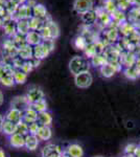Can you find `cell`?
I'll return each instance as SVG.
<instances>
[{
	"label": "cell",
	"instance_id": "cell-53",
	"mask_svg": "<svg viewBox=\"0 0 140 157\" xmlns=\"http://www.w3.org/2000/svg\"><path fill=\"white\" fill-rule=\"evenodd\" d=\"M123 157H135L134 155H130V154H124Z\"/></svg>",
	"mask_w": 140,
	"mask_h": 157
},
{
	"label": "cell",
	"instance_id": "cell-17",
	"mask_svg": "<svg viewBox=\"0 0 140 157\" xmlns=\"http://www.w3.org/2000/svg\"><path fill=\"white\" fill-rule=\"evenodd\" d=\"M38 116H39V113H38L32 106H29L28 108H26L23 111V121L25 123L28 124V125L32 123L38 121Z\"/></svg>",
	"mask_w": 140,
	"mask_h": 157
},
{
	"label": "cell",
	"instance_id": "cell-7",
	"mask_svg": "<svg viewBox=\"0 0 140 157\" xmlns=\"http://www.w3.org/2000/svg\"><path fill=\"white\" fill-rule=\"evenodd\" d=\"M63 151L61 148L53 144H48L42 149L41 156L42 157H62Z\"/></svg>",
	"mask_w": 140,
	"mask_h": 157
},
{
	"label": "cell",
	"instance_id": "cell-38",
	"mask_svg": "<svg viewBox=\"0 0 140 157\" xmlns=\"http://www.w3.org/2000/svg\"><path fill=\"white\" fill-rule=\"evenodd\" d=\"M19 134H22V135L26 136L27 134H29L28 132V124L25 123L24 121H21L17 124V132Z\"/></svg>",
	"mask_w": 140,
	"mask_h": 157
},
{
	"label": "cell",
	"instance_id": "cell-35",
	"mask_svg": "<svg viewBox=\"0 0 140 157\" xmlns=\"http://www.w3.org/2000/svg\"><path fill=\"white\" fill-rule=\"evenodd\" d=\"M30 106H32L38 113L47 111V109H48V104H47L46 98H42V100L38 101V102H36L35 104H32V105H30Z\"/></svg>",
	"mask_w": 140,
	"mask_h": 157
},
{
	"label": "cell",
	"instance_id": "cell-45",
	"mask_svg": "<svg viewBox=\"0 0 140 157\" xmlns=\"http://www.w3.org/2000/svg\"><path fill=\"white\" fill-rule=\"evenodd\" d=\"M43 43H44V45L50 50V52H52V50L55 49V40H44Z\"/></svg>",
	"mask_w": 140,
	"mask_h": 157
},
{
	"label": "cell",
	"instance_id": "cell-24",
	"mask_svg": "<svg viewBox=\"0 0 140 157\" xmlns=\"http://www.w3.org/2000/svg\"><path fill=\"white\" fill-rule=\"evenodd\" d=\"M46 22L47 21H45V20L36 18L34 16H32L30 19H28L30 30H36V32H40V30L46 25Z\"/></svg>",
	"mask_w": 140,
	"mask_h": 157
},
{
	"label": "cell",
	"instance_id": "cell-41",
	"mask_svg": "<svg viewBox=\"0 0 140 157\" xmlns=\"http://www.w3.org/2000/svg\"><path fill=\"white\" fill-rule=\"evenodd\" d=\"M23 63H24V60L21 59V58L17 56V57H15V58H13V59H12L11 64L13 65V67H14L15 69H21Z\"/></svg>",
	"mask_w": 140,
	"mask_h": 157
},
{
	"label": "cell",
	"instance_id": "cell-49",
	"mask_svg": "<svg viewBox=\"0 0 140 157\" xmlns=\"http://www.w3.org/2000/svg\"><path fill=\"white\" fill-rule=\"evenodd\" d=\"M134 156L135 157H140V145H138V147H137L136 151H135V153H134Z\"/></svg>",
	"mask_w": 140,
	"mask_h": 157
},
{
	"label": "cell",
	"instance_id": "cell-25",
	"mask_svg": "<svg viewBox=\"0 0 140 157\" xmlns=\"http://www.w3.org/2000/svg\"><path fill=\"white\" fill-rule=\"evenodd\" d=\"M37 136L40 140H44V141H47L51 138L52 136V131H51V128L48 127V126H41L37 133Z\"/></svg>",
	"mask_w": 140,
	"mask_h": 157
},
{
	"label": "cell",
	"instance_id": "cell-22",
	"mask_svg": "<svg viewBox=\"0 0 140 157\" xmlns=\"http://www.w3.org/2000/svg\"><path fill=\"white\" fill-rule=\"evenodd\" d=\"M38 123L40 124V126H48V127H50L52 124V114L48 110L39 113Z\"/></svg>",
	"mask_w": 140,
	"mask_h": 157
},
{
	"label": "cell",
	"instance_id": "cell-52",
	"mask_svg": "<svg viewBox=\"0 0 140 157\" xmlns=\"http://www.w3.org/2000/svg\"><path fill=\"white\" fill-rule=\"evenodd\" d=\"M0 26H3V17H0Z\"/></svg>",
	"mask_w": 140,
	"mask_h": 157
},
{
	"label": "cell",
	"instance_id": "cell-44",
	"mask_svg": "<svg viewBox=\"0 0 140 157\" xmlns=\"http://www.w3.org/2000/svg\"><path fill=\"white\" fill-rule=\"evenodd\" d=\"M117 3V9L120 10V11L124 12L126 10H128L130 6H131V4L129 3L128 0H119V1L116 2Z\"/></svg>",
	"mask_w": 140,
	"mask_h": 157
},
{
	"label": "cell",
	"instance_id": "cell-32",
	"mask_svg": "<svg viewBox=\"0 0 140 157\" xmlns=\"http://www.w3.org/2000/svg\"><path fill=\"white\" fill-rule=\"evenodd\" d=\"M107 63H108V60H107V58L105 57L104 54L96 55L95 57H93L92 59L90 60V64L92 65V66L97 67V68L103 67L104 65L107 64Z\"/></svg>",
	"mask_w": 140,
	"mask_h": 157
},
{
	"label": "cell",
	"instance_id": "cell-9",
	"mask_svg": "<svg viewBox=\"0 0 140 157\" xmlns=\"http://www.w3.org/2000/svg\"><path fill=\"white\" fill-rule=\"evenodd\" d=\"M29 106L30 104L27 101L26 95H18V97H15L11 101V108H16L21 111H24Z\"/></svg>",
	"mask_w": 140,
	"mask_h": 157
},
{
	"label": "cell",
	"instance_id": "cell-34",
	"mask_svg": "<svg viewBox=\"0 0 140 157\" xmlns=\"http://www.w3.org/2000/svg\"><path fill=\"white\" fill-rule=\"evenodd\" d=\"M46 25L48 26V29H49L50 33H51V36H52V39H57L60 36V27H59V25L55 23V21H52L51 19L48 20L46 22Z\"/></svg>",
	"mask_w": 140,
	"mask_h": 157
},
{
	"label": "cell",
	"instance_id": "cell-50",
	"mask_svg": "<svg viewBox=\"0 0 140 157\" xmlns=\"http://www.w3.org/2000/svg\"><path fill=\"white\" fill-rule=\"evenodd\" d=\"M3 93H2V91L0 90V106L2 105V104H3Z\"/></svg>",
	"mask_w": 140,
	"mask_h": 157
},
{
	"label": "cell",
	"instance_id": "cell-10",
	"mask_svg": "<svg viewBox=\"0 0 140 157\" xmlns=\"http://www.w3.org/2000/svg\"><path fill=\"white\" fill-rule=\"evenodd\" d=\"M137 58L138 57H136V55L133 54V52H123L120 56V62L126 68L127 67H133L136 65Z\"/></svg>",
	"mask_w": 140,
	"mask_h": 157
},
{
	"label": "cell",
	"instance_id": "cell-31",
	"mask_svg": "<svg viewBox=\"0 0 140 157\" xmlns=\"http://www.w3.org/2000/svg\"><path fill=\"white\" fill-rule=\"evenodd\" d=\"M111 17H112V19H113V23H116L118 26L127 21V16H126V14H124V12L120 11V10H118V9L114 13H112Z\"/></svg>",
	"mask_w": 140,
	"mask_h": 157
},
{
	"label": "cell",
	"instance_id": "cell-40",
	"mask_svg": "<svg viewBox=\"0 0 140 157\" xmlns=\"http://www.w3.org/2000/svg\"><path fill=\"white\" fill-rule=\"evenodd\" d=\"M34 69H35V66H34V64H32V59L27 60V61H24L23 65H22V67H21L22 71H24L25 73H27V75H28V73L32 72Z\"/></svg>",
	"mask_w": 140,
	"mask_h": 157
},
{
	"label": "cell",
	"instance_id": "cell-30",
	"mask_svg": "<svg viewBox=\"0 0 140 157\" xmlns=\"http://www.w3.org/2000/svg\"><path fill=\"white\" fill-rule=\"evenodd\" d=\"M123 75L129 80H136V78H140V69L136 66L127 67L123 70Z\"/></svg>",
	"mask_w": 140,
	"mask_h": 157
},
{
	"label": "cell",
	"instance_id": "cell-16",
	"mask_svg": "<svg viewBox=\"0 0 140 157\" xmlns=\"http://www.w3.org/2000/svg\"><path fill=\"white\" fill-rule=\"evenodd\" d=\"M81 19H82L83 23L88 27L91 26V25H94L96 23V21L98 20L97 15H96V13H95V10H92V11L81 15Z\"/></svg>",
	"mask_w": 140,
	"mask_h": 157
},
{
	"label": "cell",
	"instance_id": "cell-15",
	"mask_svg": "<svg viewBox=\"0 0 140 157\" xmlns=\"http://www.w3.org/2000/svg\"><path fill=\"white\" fill-rule=\"evenodd\" d=\"M18 57H20L24 61L30 60L34 58V47L29 44H25L18 48Z\"/></svg>",
	"mask_w": 140,
	"mask_h": 157
},
{
	"label": "cell",
	"instance_id": "cell-48",
	"mask_svg": "<svg viewBox=\"0 0 140 157\" xmlns=\"http://www.w3.org/2000/svg\"><path fill=\"white\" fill-rule=\"evenodd\" d=\"M4 120H6V118H4V116L0 114V132H1V131H2V125H3V121H4Z\"/></svg>",
	"mask_w": 140,
	"mask_h": 157
},
{
	"label": "cell",
	"instance_id": "cell-28",
	"mask_svg": "<svg viewBox=\"0 0 140 157\" xmlns=\"http://www.w3.org/2000/svg\"><path fill=\"white\" fill-rule=\"evenodd\" d=\"M118 29H119V33L123 34L124 37H130L132 34H134L136 32V29L135 26L132 23H129V22H124V23L120 24L118 26Z\"/></svg>",
	"mask_w": 140,
	"mask_h": 157
},
{
	"label": "cell",
	"instance_id": "cell-2",
	"mask_svg": "<svg viewBox=\"0 0 140 157\" xmlns=\"http://www.w3.org/2000/svg\"><path fill=\"white\" fill-rule=\"evenodd\" d=\"M69 71L72 73L73 75H80L82 72L89 71L90 68V62L88 61L87 58L82 57V56H74L71 58L69 61Z\"/></svg>",
	"mask_w": 140,
	"mask_h": 157
},
{
	"label": "cell",
	"instance_id": "cell-54",
	"mask_svg": "<svg viewBox=\"0 0 140 157\" xmlns=\"http://www.w3.org/2000/svg\"><path fill=\"white\" fill-rule=\"evenodd\" d=\"M94 157H103V156H94Z\"/></svg>",
	"mask_w": 140,
	"mask_h": 157
},
{
	"label": "cell",
	"instance_id": "cell-19",
	"mask_svg": "<svg viewBox=\"0 0 140 157\" xmlns=\"http://www.w3.org/2000/svg\"><path fill=\"white\" fill-rule=\"evenodd\" d=\"M119 35H120L119 29H117V27H115V26L109 27V29L105 33L106 40L110 43V44H114V43H116L117 41H118Z\"/></svg>",
	"mask_w": 140,
	"mask_h": 157
},
{
	"label": "cell",
	"instance_id": "cell-51",
	"mask_svg": "<svg viewBox=\"0 0 140 157\" xmlns=\"http://www.w3.org/2000/svg\"><path fill=\"white\" fill-rule=\"evenodd\" d=\"M0 157H6V153H4V151L2 149H0Z\"/></svg>",
	"mask_w": 140,
	"mask_h": 157
},
{
	"label": "cell",
	"instance_id": "cell-33",
	"mask_svg": "<svg viewBox=\"0 0 140 157\" xmlns=\"http://www.w3.org/2000/svg\"><path fill=\"white\" fill-rule=\"evenodd\" d=\"M27 73H25L24 71H22L21 69H15L14 71V80L16 84L22 85L24 84L27 81Z\"/></svg>",
	"mask_w": 140,
	"mask_h": 157
},
{
	"label": "cell",
	"instance_id": "cell-23",
	"mask_svg": "<svg viewBox=\"0 0 140 157\" xmlns=\"http://www.w3.org/2000/svg\"><path fill=\"white\" fill-rule=\"evenodd\" d=\"M88 44H89V42L87 41V39L84 36H82V35H78V36H76L74 39L72 40V45L74 46V48L78 50H82V52H84V50L86 49Z\"/></svg>",
	"mask_w": 140,
	"mask_h": 157
},
{
	"label": "cell",
	"instance_id": "cell-11",
	"mask_svg": "<svg viewBox=\"0 0 140 157\" xmlns=\"http://www.w3.org/2000/svg\"><path fill=\"white\" fill-rule=\"evenodd\" d=\"M9 143L13 148H25V136L19 133H15L13 135L9 136Z\"/></svg>",
	"mask_w": 140,
	"mask_h": 157
},
{
	"label": "cell",
	"instance_id": "cell-18",
	"mask_svg": "<svg viewBox=\"0 0 140 157\" xmlns=\"http://www.w3.org/2000/svg\"><path fill=\"white\" fill-rule=\"evenodd\" d=\"M40 139L38 138L37 135H32V134H27L25 136V148L28 151H36L39 147Z\"/></svg>",
	"mask_w": 140,
	"mask_h": 157
},
{
	"label": "cell",
	"instance_id": "cell-47",
	"mask_svg": "<svg viewBox=\"0 0 140 157\" xmlns=\"http://www.w3.org/2000/svg\"><path fill=\"white\" fill-rule=\"evenodd\" d=\"M6 3H7V0H0V7L6 10Z\"/></svg>",
	"mask_w": 140,
	"mask_h": 157
},
{
	"label": "cell",
	"instance_id": "cell-20",
	"mask_svg": "<svg viewBox=\"0 0 140 157\" xmlns=\"http://www.w3.org/2000/svg\"><path fill=\"white\" fill-rule=\"evenodd\" d=\"M3 30L4 34L9 38H13L17 34V21L14 19L9 20L3 24Z\"/></svg>",
	"mask_w": 140,
	"mask_h": 157
},
{
	"label": "cell",
	"instance_id": "cell-3",
	"mask_svg": "<svg viewBox=\"0 0 140 157\" xmlns=\"http://www.w3.org/2000/svg\"><path fill=\"white\" fill-rule=\"evenodd\" d=\"M93 83V77L90 71L82 72L80 75H74V84L78 88L81 89H87Z\"/></svg>",
	"mask_w": 140,
	"mask_h": 157
},
{
	"label": "cell",
	"instance_id": "cell-6",
	"mask_svg": "<svg viewBox=\"0 0 140 157\" xmlns=\"http://www.w3.org/2000/svg\"><path fill=\"white\" fill-rule=\"evenodd\" d=\"M32 17V7H30L28 4H22V6H19L18 10L16 11L14 15H13V19L16 20H28Z\"/></svg>",
	"mask_w": 140,
	"mask_h": 157
},
{
	"label": "cell",
	"instance_id": "cell-29",
	"mask_svg": "<svg viewBox=\"0 0 140 157\" xmlns=\"http://www.w3.org/2000/svg\"><path fill=\"white\" fill-rule=\"evenodd\" d=\"M99 71H100L101 75H103L104 78H112L117 72L116 69L114 68V66L111 64V63H107L106 65H104L103 67H100V68H99Z\"/></svg>",
	"mask_w": 140,
	"mask_h": 157
},
{
	"label": "cell",
	"instance_id": "cell-14",
	"mask_svg": "<svg viewBox=\"0 0 140 157\" xmlns=\"http://www.w3.org/2000/svg\"><path fill=\"white\" fill-rule=\"evenodd\" d=\"M50 50L47 48L44 45V43H41V44L37 45V46H34V58L38 60H43L45 58H47L48 56L50 55Z\"/></svg>",
	"mask_w": 140,
	"mask_h": 157
},
{
	"label": "cell",
	"instance_id": "cell-36",
	"mask_svg": "<svg viewBox=\"0 0 140 157\" xmlns=\"http://www.w3.org/2000/svg\"><path fill=\"white\" fill-rule=\"evenodd\" d=\"M84 55H85V58L87 59H92L93 57H95L97 55V52H96V48H95V45H94V42L93 43H89L88 46L86 47V49L84 50Z\"/></svg>",
	"mask_w": 140,
	"mask_h": 157
},
{
	"label": "cell",
	"instance_id": "cell-1",
	"mask_svg": "<svg viewBox=\"0 0 140 157\" xmlns=\"http://www.w3.org/2000/svg\"><path fill=\"white\" fill-rule=\"evenodd\" d=\"M14 71L15 68L11 63L1 61L0 62V84L3 85L4 87H13L16 84L14 80Z\"/></svg>",
	"mask_w": 140,
	"mask_h": 157
},
{
	"label": "cell",
	"instance_id": "cell-5",
	"mask_svg": "<svg viewBox=\"0 0 140 157\" xmlns=\"http://www.w3.org/2000/svg\"><path fill=\"white\" fill-rule=\"evenodd\" d=\"M25 95H26V98L30 105L42 100V98H45V94L43 92V90L40 87H38V86H32L30 88H28Z\"/></svg>",
	"mask_w": 140,
	"mask_h": 157
},
{
	"label": "cell",
	"instance_id": "cell-42",
	"mask_svg": "<svg viewBox=\"0 0 140 157\" xmlns=\"http://www.w3.org/2000/svg\"><path fill=\"white\" fill-rule=\"evenodd\" d=\"M137 147L138 145L134 143H131V144H128L126 147H124V154H130V155H134L135 151H136Z\"/></svg>",
	"mask_w": 140,
	"mask_h": 157
},
{
	"label": "cell",
	"instance_id": "cell-46",
	"mask_svg": "<svg viewBox=\"0 0 140 157\" xmlns=\"http://www.w3.org/2000/svg\"><path fill=\"white\" fill-rule=\"evenodd\" d=\"M18 6H22V4H25L27 2V0H13Z\"/></svg>",
	"mask_w": 140,
	"mask_h": 157
},
{
	"label": "cell",
	"instance_id": "cell-8",
	"mask_svg": "<svg viewBox=\"0 0 140 157\" xmlns=\"http://www.w3.org/2000/svg\"><path fill=\"white\" fill-rule=\"evenodd\" d=\"M4 118H6V121L18 124L19 121H23V111L19 110V109H16V108H9V110L6 111V115H4Z\"/></svg>",
	"mask_w": 140,
	"mask_h": 157
},
{
	"label": "cell",
	"instance_id": "cell-26",
	"mask_svg": "<svg viewBox=\"0 0 140 157\" xmlns=\"http://www.w3.org/2000/svg\"><path fill=\"white\" fill-rule=\"evenodd\" d=\"M3 134H6L7 136H11L13 134H15L17 132V124L13 123V121L4 120L3 125H2V131Z\"/></svg>",
	"mask_w": 140,
	"mask_h": 157
},
{
	"label": "cell",
	"instance_id": "cell-55",
	"mask_svg": "<svg viewBox=\"0 0 140 157\" xmlns=\"http://www.w3.org/2000/svg\"><path fill=\"white\" fill-rule=\"evenodd\" d=\"M115 1H116V2H117V1H119V0H115Z\"/></svg>",
	"mask_w": 140,
	"mask_h": 157
},
{
	"label": "cell",
	"instance_id": "cell-21",
	"mask_svg": "<svg viewBox=\"0 0 140 157\" xmlns=\"http://www.w3.org/2000/svg\"><path fill=\"white\" fill-rule=\"evenodd\" d=\"M66 152L71 156V157H83L84 156V150L82 146H80L78 144H70L69 146L66 148Z\"/></svg>",
	"mask_w": 140,
	"mask_h": 157
},
{
	"label": "cell",
	"instance_id": "cell-43",
	"mask_svg": "<svg viewBox=\"0 0 140 157\" xmlns=\"http://www.w3.org/2000/svg\"><path fill=\"white\" fill-rule=\"evenodd\" d=\"M40 124L38 123V121H36V123H32L28 125V132L29 134H32V135H37L38 131H39L40 129Z\"/></svg>",
	"mask_w": 140,
	"mask_h": 157
},
{
	"label": "cell",
	"instance_id": "cell-13",
	"mask_svg": "<svg viewBox=\"0 0 140 157\" xmlns=\"http://www.w3.org/2000/svg\"><path fill=\"white\" fill-rule=\"evenodd\" d=\"M32 16L36 17V18L45 20V21L50 20V18L48 17L47 9L41 3H38L37 6H35L34 7H32Z\"/></svg>",
	"mask_w": 140,
	"mask_h": 157
},
{
	"label": "cell",
	"instance_id": "cell-37",
	"mask_svg": "<svg viewBox=\"0 0 140 157\" xmlns=\"http://www.w3.org/2000/svg\"><path fill=\"white\" fill-rule=\"evenodd\" d=\"M104 9L107 13L112 14L117 10V3L115 0H105V3H104Z\"/></svg>",
	"mask_w": 140,
	"mask_h": 157
},
{
	"label": "cell",
	"instance_id": "cell-39",
	"mask_svg": "<svg viewBox=\"0 0 140 157\" xmlns=\"http://www.w3.org/2000/svg\"><path fill=\"white\" fill-rule=\"evenodd\" d=\"M13 41L15 42V44L17 45V47L19 48V47L23 46V45L27 44L26 43V40H25V36H22V35H19V34H16L14 37L12 38Z\"/></svg>",
	"mask_w": 140,
	"mask_h": 157
},
{
	"label": "cell",
	"instance_id": "cell-4",
	"mask_svg": "<svg viewBox=\"0 0 140 157\" xmlns=\"http://www.w3.org/2000/svg\"><path fill=\"white\" fill-rule=\"evenodd\" d=\"M73 10L78 15H83L94 10V1L93 0H74Z\"/></svg>",
	"mask_w": 140,
	"mask_h": 157
},
{
	"label": "cell",
	"instance_id": "cell-27",
	"mask_svg": "<svg viewBox=\"0 0 140 157\" xmlns=\"http://www.w3.org/2000/svg\"><path fill=\"white\" fill-rule=\"evenodd\" d=\"M30 32V27L28 20H18L17 21V34L22 35V36H26Z\"/></svg>",
	"mask_w": 140,
	"mask_h": 157
},
{
	"label": "cell",
	"instance_id": "cell-12",
	"mask_svg": "<svg viewBox=\"0 0 140 157\" xmlns=\"http://www.w3.org/2000/svg\"><path fill=\"white\" fill-rule=\"evenodd\" d=\"M25 40H26V43L29 44L30 46H37V45L41 44L43 42V39L41 37V34L40 32H36V30H30L28 34L25 36Z\"/></svg>",
	"mask_w": 140,
	"mask_h": 157
}]
</instances>
